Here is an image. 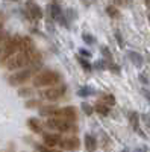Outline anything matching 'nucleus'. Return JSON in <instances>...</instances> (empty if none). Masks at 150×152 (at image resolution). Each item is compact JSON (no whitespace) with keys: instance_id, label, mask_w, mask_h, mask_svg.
<instances>
[{"instance_id":"1","label":"nucleus","mask_w":150,"mask_h":152,"mask_svg":"<svg viewBox=\"0 0 150 152\" xmlns=\"http://www.w3.org/2000/svg\"><path fill=\"white\" fill-rule=\"evenodd\" d=\"M35 64H41V55L36 50H33V52H17L15 55L6 59L3 66L8 70H20Z\"/></svg>"},{"instance_id":"2","label":"nucleus","mask_w":150,"mask_h":152,"mask_svg":"<svg viewBox=\"0 0 150 152\" xmlns=\"http://www.w3.org/2000/svg\"><path fill=\"white\" fill-rule=\"evenodd\" d=\"M41 69V64H35V66H29V67H24L17 70L15 73H12L8 76V84L11 87H20L23 84H26L29 79H32L35 73H38Z\"/></svg>"},{"instance_id":"3","label":"nucleus","mask_w":150,"mask_h":152,"mask_svg":"<svg viewBox=\"0 0 150 152\" xmlns=\"http://www.w3.org/2000/svg\"><path fill=\"white\" fill-rule=\"evenodd\" d=\"M21 37L23 35H12V37L6 38L5 43L0 46V66H3L8 58H11L12 55H15L17 52H20Z\"/></svg>"},{"instance_id":"4","label":"nucleus","mask_w":150,"mask_h":152,"mask_svg":"<svg viewBox=\"0 0 150 152\" xmlns=\"http://www.w3.org/2000/svg\"><path fill=\"white\" fill-rule=\"evenodd\" d=\"M59 81H61V75H59L58 72H53V70H43V72H40L38 75L33 76L32 84H33V87L43 88V87L56 85Z\"/></svg>"},{"instance_id":"5","label":"nucleus","mask_w":150,"mask_h":152,"mask_svg":"<svg viewBox=\"0 0 150 152\" xmlns=\"http://www.w3.org/2000/svg\"><path fill=\"white\" fill-rule=\"evenodd\" d=\"M46 126L53 131H58V132H68V134H73L78 131V126L73 123V120H68V119H64V117H50L47 122H46Z\"/></svg>"},{"instance_id":"6","label":"nucleus","mask_w":150,"mask_h":152,"mask_svg":"<svg viewBox=\"0 0 150 152\" xmlns=\"http://www.w3.org/2000/svg\"><path fill=\"white\" fill-rule=\"evenodd\" d=\"M67 93V87L65 85H53L47 88V90L40 91V97L46 100H59L65 96Z\"/></svg>"},{"instance_id":"7","label":"nucleus","mask_w":150,"mask_h":152,"mask_svg":"<svg viewBox=\"0 0 150 152\" xmlns=\"http://www.w3.org/2000/svg\"><path fill=\"white\" fill-rule=\"evenodd\" d=\"M59 148H62L64 151H78L80 148V140L74 135H68V137H61L59 142Z\"/></svg>"},{"instance_id":"8","label":"nucleus","mask_w":150,"mask_h":152,"mask_svg":"<svg viewBox=\"0 0 150 152\" xmlns=\"http://www.w3.org/2000/svg\"><path fill=\"white\" fill-rule=\"evenodd\" d=\"M49 9H50V15H52V18L56 23H59L61 26H64V28L68 26V23H67V20L64 17V12H62V9H61V6L58 3H52Z\"/></svg>"},{"instance_id":"9","label":"nucleus","mask_w":150,"mask_h":152,"mask_svg":"<svg viewBox=\"0 0 150 152\" xmlns=\"http://www.w3.org/2000/svg\"><path fill=\"white\" fill-rule=\"evenodd\" d=\"M26 14H28V17L30 20H41L43 15H44L43 9L36 3H33V2H28L26 3Z\"/></svg>"},{"instance_id":"10","label":"nucleus","mask_w":150,"mask_h":152,"mask_svg":"<svg viewBox=\"0 0 150 152\" xmlns=\"http://www.w3.org/2000/svg\"><path fill=\"white\" fill-rule=\"evenodd\" d=\"M43 142L49 148H59L61 135L59 134H44L43 135Z\"/></svg>"},{"instance_id":"11","label":"nucleus","mask_w":150,"mask_h":152,"mask_svg":"<svg viewBox=\"0 0 150 152\" xmlns=\"http://www.w3.org/2000/svg\"><path fill=\"white\" fill-rule=\"evenodd\" d=\"M40 114L46 117H59L61 108L58 107H40Z\"/></svg>"},{"instance_id":"12","label":"nucleus","mask_w":150,"mask_h":152,"mask_svg":"<svg viewBox=\"0 0 150 152\" xmlns=\"http://www.w3.org/2000/svg\"><path fill=\"white\" fill-rule=\"evenodd\" d=\"M59 117H64V119H68V120H76L78 119V111L74 107L61 108V116Z\"/></svg>"},{"instance_id":"13","label":"nucleus","mask_w":150,"mask_h":152,"mask_svg":"<svg viewBox=\"0 0 150 152\" xmlns=\"http://www.w3.org/2000/svg\"><path fill=\"white\" fill-rule=\"evenodd\" d=\"M28 126H29V129L32 132H35V134H41L43 132V123L38 119H33V117L28 119Z\"/></svg>"},{"instance_id":"14","label":"nucleus","mask_w":150,"mask_h":152,"mask_svg":"<svg viewBox=\"0 0 150 152\" xmlns=\"http://www.w3.org/2000/svg\"><path fill=\"white\" fill-rule=\"evenodd\" d=\"M85 149L88 152H94L97 149V140L93 135H90V134L85 135Z\"/></svg>"},{"instance_id":"15","label":"nucleus","mask_w":150,"mask_h":152,"mask_svg":"<svg viewBox=\"0 0 150 152\" xmlns=\"http://www.w3.org/2000/svg\"><path fill=\"white\" fill-rule=\"evenodd\" d=\"M128 56H129V59L132 61V64H133L135 67H141V66L144 64V58L141 56V53H136V52H129V53H128Z\"/></svg>"},{"instance_id":"16","label":"nucleus","mask_w":150,"mask_h":152,"mask_svg":"<svg viewBox=\"0 0 150 152\" xmlns=\"http://www.w3.org/2000/svg\"><path fill=\"white\" fill-rule=\"evenodd\" d=\"M94 111H96V113H99L100 116H108V114H109V105H106L105 102H102V100H100V102H97V104H96Z\"/></svg>"},{"instance_id":"17","label":"nucleus","mask_w":150,"mask_h":152,"mask_svg":"<svg viewBox=\"0 0 150 152\" xmlns=\"http://www.w3.org/2000/svg\"><path fill=\"white\" fill-rule=\"evenodd\" d=\"M129 122H130V125H132V128L136 131V132H140V135L143 134V131H140V128H138V122H140V116L136 113H132L130 114V117H129Z\"/></svg>"},{"instance_id":"18","label":"nucleus","mask_w":150,"mask_h":152,"mask_svg":"<svg viewBox=\"0 0 150 152\" xmlns=\"http://www.w3.org/2000/svg\"><path fill=\"white\" fill-rule=\"evenodd\" d=\"M93 93H94V90H93L91 87H88V85H83V87H80L79 90H78V96L79 97H88Z\"/></svg>"},{"instance_id":"19","label":"nucleus","mask_w":150,"mask_h":152,"mask_svg":"<svg viewBox=\"0 0 150 152\" xmlns=\"http://www.w3.org/2000/svg\"><path fill=\"white\" fill-rule=\"evenodd\" d=\"M106 14L111 18H117V17H120V11L115 5H109V6H106Z\"/></svg>"},{"instance_id":"20","label":"nucleus","mask_w":150,"mask_h":152,"mask_svg":"<svg viewBox=\"0 0 150 152\" xmlns=\"http://www.w3.org/2000/svg\"><path fill=\"white\" fill-rule=\"evenodd\" d=\"M76 58H78V61H79V64H80V66L83 67V70H85V72H88V73H90V72L93 70V64H91V62H88V59H85V58H82L80 55H78Z\"/></svg>"},{"instance_id":"21","label":"nucleus","mask_w":150,"mask_h":152,"mask_svg":"<svg viewBox=\"0 0 150 152\" xmlns=\"http://www.w3.org/2000/svg\"><path fill=\"white\" fill-rule=\"evenodd\" d=\"M18 96H20V97H32V96H33V90H32L30 87L20 88V90H18Z\"/></svg>"},{"instance_id":"22","label":"nucleus","mask_w":150,"mask_h":152,"mask_svg":"<svg viewBox=\"0 0 150 152\" xmlns=\"http://www.w3.org/2000/svg\"><path fill=\"white\" fill-rule=\"evenodd\" d=\"M24 107L26 108H40L41 107V100L38 99H29L26 104H24Z\"/></svg>"},{"instance_id":"23","label":"nucleus","mask_w":150,"mask_h":152,"mask_svg":"<svg viewBox=\"0 0 150 152\" xmlns=\"http://www.w3.org/2000/svg\"><path fill=\"white\" fill-rule=\"evenodd\" d=\"M102 102H105L106 105H115V97L112 94H102Z\"/></svg>"},{"instance_id":"24","label":"nucleus","mask_w":150,"mask_h":152,"mask_svg":"<svg viewBox=\"0 0 150 152\" xmlns=\"http://www.w3.org/2000/svg\"><path fill=\"white\" fill-rule=\"evenodd\" d=\"M82 40H83L86 44H90V46H93V44L97 43V40H96L91 34H83V35H82Z\"/></svg>"},{"instance_id":"25","label":"nucleus","mask_w":150,"mask_h":152,"mask_svg":"<svg viewBox=\"0 0 150 152\" xmlns=\"http://www.w3.org/2000/svg\"><path fill=\"white\" fill-rule=\"evenodd\" d=\"M100 52H102V55L106 58V61H112V53L109 52V49H108V47L102 46V47H100Z\"/></svg>"},{"instance_id":"26","label":"nucleus","mask_w":150,"mask_h":152,"mask_svg":"<svg viewBox=\"0 0 150 152\" xmlns=\"http://www.w3.org/2000/svg\"><path fill=\"white\" fill-rule=\"evenodd\" d=\"M82 110H83V113L86 114V116H91V114L94 113V108H93L90 104H86V102L82 104Z\"/></svg>"},{"instance_id":"27","label":"nucleus","mask_w":150,"mask_h":152,"mask_svg":"<svg viewBox=\"0 0 150 152\" xmlns=\"http://www.w3.org/2000/svg\"><path fill=\"white\" fill-rule=\"evenodd\" d=\"M115 6H129L132 3V0H114Z\"/></svg>"},{"instance_id":"28","label":"nucleus","mask_w":150,"mask_h":152,"mask_svg":"<svg viewBox=\"0 0 150 152\" xmlns=\"http://www.w3.org/2000/svg\"><path fill=\"white\" fill-rule=\"evenodd\" d=\"M115 37H117V40H118V43H120V47H123V40H121V35H120L118 31L115 32Z\"/></svg>"},{"instance_id":"29","label":"nucleus","mask_w":150,"mask_h":152,"mask_svg":"<svg viewBox=\"0 0 150 152\" xmlns=\"http://www.w3.org/2000/svg\"><path fill=\"white\" fill-rule=\"evenodd\" d=\"M80 55H83V56H86V58H88L91 53L88 52V50H85V49H80Z\"/></svg>"},{"instance_id":"30","label":"nucleus","mask_w":150,"mask_h":152,"mask_svg":"<svg viewBox=\"0 0 150 152\" xmlns=\"http://www.w3.org/2000/svg\"><path fill=\"white\" fill-rule=\"evenodd\" d=\"M146 5H147V8L150 9V0H146Z\"/></svg>"},{"instance_id":"31","label":"nucleus","mask_w":150,"mask_h":152,"mask_svg":"<svg viewBox=\"0 0 150 152\" xmlns=\"http://www.w3.org/2000/svg\"><path fill=\"white\" fill-rule=\"evenodd\" d=\"M147 18H149V24H150V12H149V17Z\"/></svg>"},{"instance_id":"32","label":"nucleus","mask_w":150,"mask_h":152,"mask_svg":"<svg viewBox=\"0 0 150 152\" xmlns=\"http://www.w3.org/2000/svg\"><path fill=\"white\" fill-rule=\"evenodd\" d=\"M8 2H18V0H8Z\"/></svg>"},{"instance_id":"33","label":"nucleus","mask_w":150,"mask_h":152,"mask_svg":"<svg viewBox=\"0 0 150 152\" xmlns=\"http://www.w3.org/2000/svg\"><path fill=\"white\" fill-rule=\"evenodd\" d=\"M0 20H3V17H2V14H0Z\"/></svg>"}]
</instances>
